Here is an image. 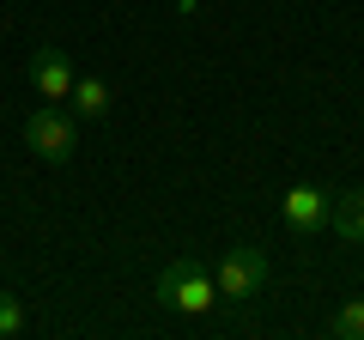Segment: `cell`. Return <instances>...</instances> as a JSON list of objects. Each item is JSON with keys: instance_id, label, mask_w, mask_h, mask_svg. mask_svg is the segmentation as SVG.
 <instances>
[{"instance_id": "6da1fadb", "label": "cell", "mask_w": 364, "mask_h": 340, "mask_svg": "<svg viewBox=\"0 0 364 340\" xmlns=\"http://www.w3.org/2000/svg\"><path fill=\"white\" fill-rule=\"evenodd\" d=\"M158 304H170L176 316H207L213 304H219L213 274L195 262V255H176V262H164V274H158Z\"/></svg>"}, {"instance_id": "7a4b0ae2", "label": "cell", "mask_w": 364, "mask_h": 340, "mask_svg": "<svg viewBox=\"0 0 364 340\" xmlns=\"http://www.w3.org/2000/svg\"><path fill=\"white\" fill-rule=\"evenodd\" d=\"M261 286H267V255H261L255 243H231L219 255V267H213V292H219V304H249Z\"/></svg>"}, {"instance_id": "3957f363", "label": "cell", "mask_w": 364, "mask_h": 340, "mask_svg": "<svg viewBox=\"0 0 364 340\" xmlns=\"http://www.w3.org/2000/svg\"><path fill=\"white\" fill-rule=\"evenodd\" d=\"M25 146L43 164H67V158L79 152V128H73V116H67L61 104H43V110L25 116Z\"/></svg>"}, {"instance_id": "277c9868", "label": "cell", "mask_w": 364, "mask_h": 340, "mask_svg": "<svg viewBox=\"0 0 364 340\" xmlns=\"http://www.w3.org/2000/svg\"><path fill=\"white\" fill-rule=\"evenodd\" d=\"M328 188H316V183H298V188H286V201H279V213H286V231L291 237H316V231H328Z\"/></svg>"}, {"instance_id": "5b68a950", "label": "cell", "mask_w": 364, "mask_h": 340, "mask_svg": "<svg viewBox=\"0 0 364 340\" xmlns=\"http://www.w3.org/2000/svg\"><path fill=\"white\" fill-rule=\"evenodd\" d=\"M73 55H61L55 43H43L37 55H31V85H37L43 104H67V92H73Z\"/></svg>"}, {"instance_id": "8992f818", "label": "cell", "mask_w": 364, "mask_h": 340, "mask_svg": "<svg viewBox=\"0 0 364 340\" xmlns=\"http://www.w3.org/2000/svg\"><path fill=\"white\" fill-rule=\"evenodd\" d=\"M328 231L340 243H364V188H346V195L328 201Z\"/></svg>"}, {"instance_id": "52a82bcc", "label": "cell", "mask_w": 364, "mask_h": 340, "mask_svg": "<svg viewBox=\"0 0 364 340\" xmlns=\"http://www.w3.org/2000/svg\"><path fill=\"white\" fill-rule=\"evenodd\" d=\"M67 104H73V116H109V85L97 73H85V79H73Z\"/></svg>"}, {"instance_id": "ba28073f", "label": "cell", "mask_w": 364, "mask_h": 340, "mask_svg": "<svg viewBox=\"0 0 364 340\" xmlns=\"http://www.w3.org/2000/svg\"><path fill=\"white\" fill-rule=\"evenodd\" d=\"M328 334H334V340H364V298L340 304V316L328 322Z\"/></svg>"}, {"instance_id": "9c48e42d", "label": "cell", "mask_w": 364, "mask_h": 340, "mask_svg": "<svg viewBox=\"0 0 364 340\" xmlns=\"http://www.w3.org/2000/svg\"><path fill=\"white\" fill-rule=\"evenodd\" d=\"M13 334H25V304L13 292H0V340H13Z\"/></svg>"}, {"instance_id": "30bf717a", "label": "cell", "mask_w": 364, "mask_h": 340, "mask_svg": "<svg viewBox=\"0 0 364 340\" xmlns=\"http://www.w3.org/2000/svg\"><path fill=\"white\" fill-rule=\"evenodd\" d=\"M176 13H182V18H195V13H200V0H176Z\"/></svg>"}]
</instances>
